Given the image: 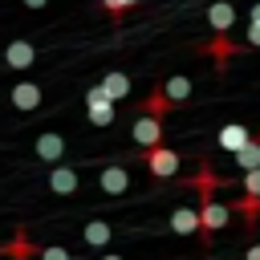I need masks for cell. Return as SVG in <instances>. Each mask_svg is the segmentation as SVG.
Masks as SVG:
<instances>
[{
  "instance_id": "obj_1",
  "label": "cell",
  "mask_w": 260,
  "mask_h": 260,
  "mask_svg": "<svg viewBox=\"0 0 260 260\" xmlns=\"http://www.w3.org/2000/svg\"><path fill=\"white\" fill-rule=\"evenodd\" d=\"M228 219H232V207H228V203H219V199H211V195L199 199V236H203V240H211Z\"/></svg>"
},
{
  "instance_id": "obj_2",
  "label": "cell",
  "mask_w": 260,
  "mask_h": 260,
  "mask_svg": "<svg viewBox=\"0 0 260 260\" xmlns=\"http://www.w3.org/2000/svg\"><path fill=\"white\" fill-rule=\"evenodd\" d=\"M85 118H89L93 126H110V122H114V102H110V93L102 89V81L85 89Z\"/></svg>"
},
{
  "instance_id": "obj_3",
  "label": "cell",
  "mask_w": 260,
  "mask_h": 260,
  "mask_svg": "<svg viewBox=\"0 0 260 260\" xmlns=\"http://www.w3.org/2000/svg\"><path fill=\"white\" fill-rule=\"evenodd\" d=\"M130 138L142 146V150H150V146H162V118H154V114H138V122L130 126Z\"/></svg>"
},
{
  "instance_id": "obj_4",
  "label": "cell",
  "mask_w": 260,
  "mask_h": 260,
  "mask_svg": "<svg viewBox=\"0 0 260 260\" xmlns=\"http://www.w3.org/2000/svg\"><path fill=\"white\" fill-rule=\"evenodd\" d=\"M142 158H146L150 175H158V179H171V175H179V162H183V158H179L171 146H150Z\"/></svg>"
},
{
  "instance_id": "obj_5",
  "label": "cell",
  "mask_w": 260,
  "mask_h": 260,
  "mask_svg": "<svg viewBox=\"0 0 260 260\" xmlns=\"http://www.w3.org/2000/svg\"><path fill=\"white\" fill-rule=\"evenodd\" d=\"M98 191H106V195H122V191H130V171H126L122 162H110V167L98 175Z\"/></svg>"
},
{
  "instance_id": "obj_6",
  "label": "cell",
  "mask_w": 260,
  "mask_h": 260,
  "mask_svg": "<svg viewBox=\"0 0 260 260\" xmlns=\"http://www.w3.org/2000/svg\"><path fill=\"white\" fill-rule=\"evenodd\" d=\"M154 93H158L162 102H171V110H175L179 102H187V98H191V77L175 73V77H167L162 85H154Z\"/></svg>"
},
{
  "instance_id": "obj_7",
  "label": "cell",
  "mask_w": 260,
  "mask_h": 260,
  "mask_svg": "<svg viewBox=\"0 0 260 260\" xmlns=\"http://www.w3.org/2000/svg\"><path fill=\"white\" fill-rule=\"evenodd\" d=\"M32 61H37L32 41H8V49H4V65L8 69H28Z\"/></svg>"
},
{
  "instance_id": "obj_8",
  "label": "cell",
  "mask_w": 260,
  "mask_h": 260,
  "mask_svg": "<svg viewBox=\"0 0 260 260\" xmlns=\"http://www.w3.org/2000/svg\"><path fill=\"white\" fill-rule=\"evenodd\" d=\"M32 150H37V158H41V162H61V158H65V138L49 130V134H41V138H37V146H32Z\"/></svg>"
},
{
  "instance_id": "obj_9",
  "label": "cell",
  "mask_w": 260,
  "mask_h": 260,
  "mask_svg": "<svg viewBox=\"0 0 260 260\" xmlns=\"http://www.w3.org/2000/svg\"><path fill=\"white\" fill-rule=\"evenodd\" d=\"M207 24H211V32H232V24H236V8H232L228 0H215V4L207 8Z\"/></svg>"
},
{
  "instance_id": "obj_10",
  "label": "cell",
  "mask_w": 260,
  "mask_h": 260,
  "mask_svg": "<svg viewBox=\"0 0 260 260\" xmlns=\"http://www.w3.org/2000/svg\"><path fill=\"white\" fill-rule=\"evenodd\" d=\"M77 183H81V179H77L73 167H53V171H49V191H53V195H73Z\"/></svg>"
},
{
  "instance_id": "obj_11",
  "label": "cell",
  "mask_w": 260,
  "mask_h": 260,
  "mask_svg": "<svg viewBox=\"0 0 260 260\" xmlns=\"http://www.w3.org/2000/svg\"><path fill=\"white\" fill-rule=\"evenodd\" d=\"M12 106L16 110H37L41 106V85L37 81H16L12 85Z\"/></svg>"
},
{
  "instance_id": "obj_12",
  "label": "cell",
  "mask_w": 260,
  "mask_h": 260,
  "mask_svg": "<svg viewBox=\"0 0 260 260\" xmlns=\"http://www.w3.org/2000/svg\"><path fill=\"white\" fill-rule=\"evenodd\" d=\"M252 138V130L248 126H240V122H228V126H219V146L228 150V154H236L244 142Z\"/></svg>"
},
{
  "instance_id": "obj_13",
  "label": "cell",
  "mask_w": 260,
  "mask_h": 260,
  "mask_svg": "<svg viewBox=\"0 0 260 260\" xmlns=\"http://www.w3.org/2000/svg\"><path fill=\"white\" fill-rule=\"evenodd\" d=\"M171 232L195 236V232H199V207H175V211H171Z\"/></svg>"
},
{
  "instance_id": "obj_14",
  "label": "cell",
  "mask_w": 260,
  "mask_h": 260,
  "mask_svg": "<svg viewBox=\"0 0 260 260\" xmlns=\"http://www.w3.org/2000/svg\"><path fill=\"white\" fill-rule=\"evenodd\" d=\"M102 89L110 93V102H122V98H130V77L118 73V69H110V73L102 77Z\"/></svg>"
},
{
  "instance_id": "obj_15",
  "label": "cell",
  "mask_w": 260,
  "mask_h": 260,
  "mask_svg": "<svg viewBox=\"0 0 260 260\" xmlns=\"http://www.w3.org/2000/svg\"><path fill=\"white\" fill-rule=\"evenodd\" d=\"M81 236H85V244H89V248H102V244H110V236H114V232H110V223H102V219H89Z\"/></svg>"
},
{
  "instance_id": "obj_16",
  "label": "cell",
  "mask_w": 260,
  "mask_h": 260,
  "mask_svg": "<svg viewBox=\"0 0 260 260\" xmlns=\"http://www.w3.org/2000/svg\"><path fill=\"white\" fill-rule=\"evenodd\" d=\"M236 167H244V171H256V167H260V142H256V138H248V142L236 150Z\"/></svg>"
},
{
  "instance_id": "obj_17",
  "label": "cell",
  "mask_w": 260,
  "mask_h": 260,
  "mask_svg": "<svg viewBox=\"0 0 260 260\" xmlns=\"http://www.w3.org/2000/svg\"><path fill=\"white\" fill-rule=\"evenodd\" d=\"M138 0H102V8L110 12V20H122L126 16V8H134Z\"/></svg>"
},
{
  "instance_id": "obj_18",
  "label": "cell",
  "mask_w": 260,
  "mask_h": 260,
  "mask_svg": "<svg viewBox=\"0 0 260 260\" xmlns=\"http://www.w3.org/2000/svg\"><path fill=\"white\" fill-rule=\"evenodd\" d=\"M244 195H260V167L244 171Z\"/></svg>"
},
{
  "instance_id": "obj_19",
  "label": "cell",
  "mask_w": 260,
  "mask_h": 260,
  "mask_svg": "<svg viewBox=\"0 0 260 260\" xmlns=\"http://www.w3.org/2000/svg\"><path fill=\"white\" fill-rule=\"evenodd\" d=\"M37 256H41V260H73V256H69L65 248H57V244H53V248H37Z\"/></svg>"
},
{
  "instance_id": "obj_20",
  "label": "cell",
  "mask_w": 260,
  "mask_h": 260,
  "mask_svg": "<svg viewBox=\"0 0 260 260\" xmlns=\"http://www.w3.org/2000/svg\"><path fill=\"white\" fill-rule=\"evenodd\" d=\"M248 45L260 49V20H248Z\"/></svg>"
},
{
  "instance_id": "obj_21",
  "label": "cell",
  "mask_w": 260,
  "mask_h": 260,
  "mask_svg": "<svg viewBox=\"0 0 260 260\" xmlns=\"http://www.w3.org/2000/svg\"><path fill=\"white\" fill-rule=\"evenodd\" d=\"M244 260H260V244H252V248L244 252Z\"/></svg>"
},
{
  "instance_id": "obj_22",
  "label": "cell",
  "mask_w": 260,
  "mask_h": 260,
  "mask_svg": "<svg viewBox=\"0 0 260 260\" xmlns=\"http://www.w3.org/2000/svg\"><path fill=\"white\" fill-rule=\"evenodd\" d=\"M24 4H28V8H45L49 0H24Z\"/></svg>"
},
{
  "instance_id": "obj_23",
  "label": "cell",
  "mask_w": 260,
  "mask_h": 260,
  "mask_svg": "<svg viewBox=\"0 0 260 260\" xmlns=\"http://www.w3.org/2000/svg\"><path fill=\"white\" fill-rule=\"evenodd\" d=\"M252 20H260V0H256V4H252Z\"/></svg>"
},
{
  "instance_id": "obj_24",
  "label": "cell",
  "mask_w": 260,
  "mask_h": 260,
  "mask_svg": "<svg viewBox=\"0 0 260 260\" xmlns=\"http://www.w3.org/2000/svg\"><path fill=\"white\" fill-rule=\"evenodd\" d=\"M102 260H122V256H114V252H106V256H102Z\"/></svg>"
}]
</instances>
